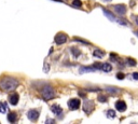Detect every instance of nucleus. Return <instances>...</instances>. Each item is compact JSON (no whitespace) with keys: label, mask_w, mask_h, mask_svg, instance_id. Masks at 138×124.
I'll use <instances>...</instances> for the list:
<instances>
[{"label":"nucleus","mask_w":138,"mask_h":124,"mask_svg":"<svg viewBox=\"0 0 138 124\" xmlns=\"http://www.w3.org/2000/svg\"><path fill=\"white\" fill-rule=\"evenodd\" d=\"M17 85H19V81L11 77H5L0 81V88L4 91H13L17 88Z\"/></svg>","instance_id":"f257e3e1"},{"label":"nucleus","mask_w":138,"mask_h":124,"mask_svg":"<svg viewBox=\"0 0 138 124\" xmlns=\"http://www.w3.org/2000/svg\"><path fill=\"white\" fill-rule=\"evenodd\" d=\"M42 95H43L44 99L49 100V99L54 97V91H53V89L51 88L50 85H45L43 88V91H42Z\"/></svg>","instance_id":"f03ea898"},{"label":"nucleus","mask_w":138,"mask_h":124,"mask_svg":"<svg viewBox=\"0 0 138 124\" xmlns=\"http://www.w3.org/2000/svg\"><path fill=\"white\" fill-rule=\"evenodd\" d=\"M79 106H80V100L77 99V98H72L68 102V107L71 110H77L78 108H79Z\"/></svg>","instance_id":"7ed1b4c3"},{"label":"nucleus","mask_w":138,"mask_h":124,"mask_svg":"<svg viewBox=\"0 0 138 124\" xmlns=\"http://www.w3.org/2000/svg\"><path fill=\"white\" fill-rule=\"evenodd\" d=\"M94 68H95V69H101V70H104V71H106V72H109V71L112 69L111 65H110V64H108V63L100 64V65L96 64V65L94 66Z\"/></svg>","instance_id":"20e7f679"},{"label":"nucleus","mask_w":138,"mask_h":124,"mask_svg":"<svg viewBox=\"0 0 138 124\" xmlns=\"http://www.w3.org/2000/svg\"><path fill=\"white\" fill-rule=\"evenodd\" d=\"M27 117H28V119L30 120V121H36L39 118V112L37 110H29L28 111V113H27Z\"/></svg>","instance_id":"39448f33"},{"label":"nucleus","mask_w":138,"mask_h":124,"mask_svg":"<svg viewBox=\"0 0 138 124\" xmlns=\"http://www.w3.org/2000/svg\"><path fill=\"white\" fill-rule=\"evenodd\" d=\"M66 41H67V36H66L65 34H58V35H56L55 42L57 43V44H63V43H65Z\"/></svg>","instance_id":"423d86ee"},{"label":"nucleus","mask_w":138,"mask_h":124,"mask_svg":"<svg viewBox=\"0 0 138 124\" xmlns=\"http://www.w3.org/2000/svg\"><path fill=\"white\" fill-rule=\"evenodd\" d=\"M115 11H116V13L119 14V15H124L125 14V12H126V7L123 4H118L115 7Z\"/></svg>","instance_id":"0eeeda50"},{"label":"nucleus","mask_w":138,"mask_h":124,"mask_svg":"<svg viewBox=\"0 0 138 124\" xmlns=\"http://www.w3.org/2000/svg\"><path fill=\"white\" fill-rule=\"evenodd\" d=\"M93 107H94L93 103L91 100H87V102L84 103V105H83V110H84L86 113H90L93 110Z\"/></svg>","instance_id":"6e6552de"},{"label":"nucleus","mask_w":138,"mask_h":124,"mask_svg":"<svg viewBox=\"0 0 138 124\" xmlns=\"http://www.w3.org/2000/svg\"><path fill=\"white\" fill-rule=\"evenodd\" d=\"M116 108L118 111H121V112H123V111L126 109V104H125L123 100H119L116 103Z\"/></svg>","instance_id":"1a4fd4ad"},{"label":"nucleus","mask_w":138,"mask_h":124,"mask_svg":"<svg viewBox=\"0 0 138 124\" xmlns=\"http://www.w3.org/2000/svg\"><path fill=\"white\" fill-rule=\"evenodd\" d=\"M51 110H52V112L53 113H55L56 115H59L62 112H63V110H62V108L59 107V106H57V105H53V106L51 107Z\"/></svg>","instance_id":"9d476101"},{"label":"nucleus","mask_w":138,"mask_h":124,"mask_svg":"<svg viewBox=\"0 0 138 124\" xmlns=\"http://www.w3.org/2000/svg\"><path fill=\"white\" fill-rule=\"evenodd\" d=\"M9 102L11 105H16L19 102V95L17 94H12L9 96Z\"/></svg>","instance_id":"9b49d317"},{"label":"nucleus","mask_w":138,"mask_h":124,"mask_svg":"<svg viewBox=\"0 0 138 124\" xmlns=\"http://www.w3.org/2000/svg\"><path fill=\"white\" fill-rule=\"evenodd\" d=\"M104 55H105V53L103 51H100V50H95V51H94V56L95 57L101 58V57H104Z\"/></svg>","instance_id":"f8f14e48"},{"label":"nucleus","mask_w":138,"mask_h":124,"mask_svg":"<svg viewBox=\"0 0 138 124\" xmlns=\"http://www.w3.org/2000/svg\"><path fill=\"white\" fill-rule=\"evenodd\" d=\"M104 13H105V15H106L107 17H109L111 21H115V22H119V23H120V21H119V20H116V17L113 16L112 14H110V13H109V11H107V10H104Z\"/></svg>","instance_id":"ddd939ff"},{"label":"nucleus","mask_w":138,"mask_h":124,"mask_svg":"<svg viewBox=\"0 0 138 124\" xmlns=\"http://www.w3.org/2000/svg\"><path fill=\"white\" fill-rule=\"evenodd\" d=\"M8 120H9V122H11V123L15 122V120H16V114H15L14 112L9 113V115H8Z\"/></svg>","instance_id":"4468645a"},{"label":"nucleus","mask_w":138,"mask_h":124,"mask_svg":"<svg viewBox=\"0 0 138 124\" xmlns=\"http://www.w3.org/2000/svg\"><path fill=\"white\" fill-rule=\"evenodd\" d=\"M7 111V104L5 103H0V112L4 113Z\"/></svg>","instance_id":"2eb2a0df"},{"label":"nucleus","mask_w":138,"mask_h":124,"mask_svg":"<svg viewBox=\"0 0 138 124\" xmlns=\"http://www.w3.org/2000/svg\"><path fill=\"white\" fill-rule=\"evenodd\" d=\"M107 115L109 117V118H115V117H116V112H115L113 110H109V111L107 112Z\"/></svg>","instance_id":"dca6fc26"},{"label":"nucleus","mask_w":138,"mask_h":124,"mask_svg":"<svg viewBox=\"0 0 138 124\" xmlns=\"http://www.w3.org/2000/svg\"><path fill=\"white\" fill-rule=\"evenodd\" d=\"M72 5H74V7H81L82 3H81L80 0H75V1L72 2Z\"/></svg>","instance_id":"f3484780"},{"label":"nucleus","mask_w":138,"mask_h":124,"mask_svg":"<svg viewBox=\"0 0 138 124\" xmlns=\"http://www.w3.org/2000/svg\"><path fill=\"white\" fill-rule=\"evenodd\" d=\"M107 91L110 92V93H117V92H119L118 89H115V88H107Z\"/></svg>","instance_id":"a211bd4d"},{"label":"nucleus","mask_w":138,"mask_h":124,"mask_svg":"<svg viewBox=\"0 0 138 124\" xmlns=\"http://www.w3.org/2000/svg\"><path fill=\"white\" fill-rule=\"evenodd\" d=\"M127 61L129 63V65H131V66H135V65H136V61H135V60H133V59H131V58H128V59H127Z\"/></svg>","instance_id":"6ab92c4d"},{"label":"nucleus","mask_w":138,"mask_h":124,"mask_svg":"<svg viewBox=\"0 0 138 124\" xmlns=\"http://www.w3.org/2000/svg\"><path fill=\"white\" fill-rule=\"evenodd\" d=\"M44 72H49V65H47V63L44 64Z\"/></svg>","instance_id":"aec40b11"},{"label":"nucleus","mask_w":138,"mask_h":124,"mask_svg":"<svg viewBox=\"0 0 138 124\" xmlns=\"http://www.w3.org/2000/svg\"><path fill=\"white\" fill-rule=\"evenodd\" d=\"M98 100L99 102H106V97L105 96H99L98 97Z\"/></svg>","instance_id":"412c9836"},{"label":"nucleus","mask_w":138,"mask_h":124,"mask_svg":"<svg viewBox=\"0 0 138 124\" xmlns=\"http://www.w3.org/2000/svg\"><path fill=\"white\" fill-rule=\"evenodd\" d=\"M133 78H134V79H136V80H138V73H137V72H134Z\"/></svg>","instance_id":"4be33fe9"},{"label":"nucleus","mask_w":138,"mask_h":124,"mask_svg":"<svg viewBox=\"0 0 138 124\" xmlns=\"http://www.w3.org/2000/svg\"><path fill=\"white\" fill-rule=\"evenodd\" d=\"M123 77H124V76H123L122 73H119V74H118V78H119V79H123Z\"/></svg>","instance_id":"5701e85b"},{"label":"nucleus","mask_w":138,"mask_h":124,"mask_svg":"<svg viewBox=\"0 0 138 124\" xmlns=\"http://www.w3.org/2000/svg\"><path fill=\"white\" fill-rule=\"evenodd\" d=\"M134 18H135V20H136V23H137V25H138V16H135Z\"/></svg>","instance_id":"b1692460"},{"label":"nucleus","mask_w":138,"mask_h":124,"mask_svg":"<svg viewBox=\"0 0 138 124\" xmlns=\"http://www.w3.org/2000/svg\"><path fill=\"white\" fill-rule=\"evenodd\" d=\"M137 35H138V33H137Z\"/></svg>","instance_id":"393cba45"}]
</instances>
